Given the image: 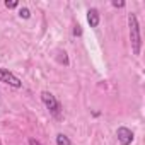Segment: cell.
<instances>
[{
	"instance_id": "6da1fadb",
	"label": "cell",
	"mask_w": 145,
	"mask_h": 145,
	"mask_svg": "<svg viewBox=\"0 0 145 145\" xmlns=\"http://www.w3.org/2000/svg\"><path fill=\"white\" fill-rule=\"evenodd\" d=\"M128 27H130V43H131V51L133 55H140L142 50V36H140V26L137 16L131 12L128 14Z\"/></svg>"
},
{
	"instance_id": "7a4b0ae2",
	"label": "cell",
	"mask_w": 145,
	"mask_h": 145,
	"mask_svg": "<svg viewBox=\"0 0 145 145\" xmlns=\"http://www.w3.org/2000/svg\"><path fill=\"white\" fill-rule=\"evenodd\" d=\"M41 99H43L44 106L50 109V113H51L53 116H60V109H61V106H60V103L56 101V97H55L51 92L43 91V92H41Z\"/></svg>"
},
{
	"instance_id": "3957f363",
	"label": "cell",
	"mask_w": 145,
	"mask_h": 145,
	"mask_svg": "<svg viewBox=\"0 0 145 145\" xmlns=\"http://www.w3.org/2000/svg\"><path fill=\"white\" fill-rule=\"evenodd\" d=\"M0 82H2V84H7V86H10V87H16V89L22 87L21 79H19L17 75H14L9 68H0Z\"/></svg>"
},
{
	"instance_id": "277c9868",
	"label": "cell",
	"mask_w": 145,
	"mask_h": 145,
	"mask_svg": "<svg viewBox=\"0 0 145 145\" xmlns=\"http://www.w3.org/2000/svg\"><path fill=\"white\" fill-rule=\"evenodd\" d=\"M116 137H118V142L121 145H130L133 142V131L126 126H120L116 131Z\"/></svg>"
},
{
	"instance_id": "5b68a950",
	"label": "cell",
	"mask_w": 145,
	"mask_h": 145,
	"mask_svg": "<svg viewBox=\"0 0 145 145\" xmlns=\"http://www.w3.org/2000/svg\"><path fill=\"white\" fill-rule=\"evenodd\" d=\"M87 22L91 24V27L99 26V12H97V9H89L87 10Z\"/></svg>"
},
{
	"instance_id": "8992f818",
	"label": "cell",
	"mask_w": 145,
	"mask_h": 145,
	"mask_svg": "<svg viewBox=\"0 0 145 145\" xmlns=\"http://www.w3.org/2000/svg\"><path fill=\"white\" fill-rule=\"evenodd\" d=\"M56 145H72V142H70V138H68L67 135L58 133V135H56Z\"/></svg>"
},
{
	"instance_id": "52a82bcc",
	"label": "cell",
	"mask_w": 145,
	"mask_h": 145,
	"mask_svg": "<svg viewBox=\"0 0 145 145\" xmlns=\"http://www.w3.org/2000/svg\"><path fill=\"white\" fill-rule=\"evenodd\" d=\"M19 17H22V19H29V17H31V12H29V9H26V7H21V9H19Z\"/></svg>"
},
{
	"instance_id": "ba28073f",
	"label": "cell",
	"mask_w": 145,
	"mask_h": 145,
	"mask_svg": "<svg viewBox=\"0 0 145 145\" xmlns=\"http://www.w3.org/2000/svg\"><path fill=\"white\" fill-rule=\"evenodd\" d=\"M19 5V2H16V0H12V2H9V0H7V2H5V7L7 9H14V7H17Z\"/></svg>"
},
{
	"instance_id": "9c48e42d",
	"label": "cell",
	"mask_w": 145,
	"mask_h": 145,
	"mask_svg": "<svg viewBox=\"0 0 145 145\" xmlns=\"http://www.w3.org/2000/svg\"><path fill=\"white\" fill-rule=\"evenodd\" d=\"M74 34H75V36H80V34H82V29H80V26H79V24L75 26V29H74Z\"/></svg>"
},
{
	"instance_id": "30bf717a",
	"label": "cell",
	"mask_w": 145,
	"mask_h": 145,
	"mask_svg": "<svg viewBox=\"0 0 145 145\" xmlns=\"http://www.w3.org/2000/svg\"><path fill=\"white\" fill-rule=\"evenodd\" d=\"M113 7H125V2H113Z\"/></svg>"
},
{
	"instance_id": "8fae6325",
	"label": "cell",
	"mask_w": 145,
	"mask_h": 145,
	"mask_svg": "<svg viewBox=\"0 0 145 145\" xmlns=\"http://www.w3.org/2000/svg\"><path fill=\"white\" fill-rule=\"evenodd\" d=\"M29 145H41V143H39L38 140H34V138H31V140H29Z\"/></svg>"
}]
</instances>
